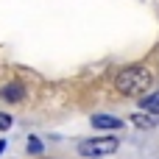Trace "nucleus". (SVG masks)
I'll list each match as a JSON object with an SVG mask.
<instances>
[{
    "mask_svg": "<svg viewBox=\"0 0 159 159\" xmlns=\"http://www.w3.org/2000/svg\"><path fill=\"white\" fill-rule=\"evenodd\" d=\"M140 103H143V109H148V112H159V92L148 95V98H140Z\"/></svg>",
    "mask_w": 159,
    "mask_h": 159,
    "instance_id": "obj_5",
    "label": "nucleus"
},
{
    "mask_svg": "<svg viewBox=\"0 0 159 159\" xmlns=\"http://www.w3.org/2000/svg\"><path fill=\"white\" fill-rule=\"evenodd\" d=\"M0 98H6L8 103H17V101L25 98V89H22L20 84H6V87L0 89Z\"/></svg>",
    "mask_w": 159,
    "mask_h": 159,
    "instance_id": "obj_3",
    "label": "nucleus"
},
{
    "mask_svg": "<svg viewBox=\"0 0 159 159\" xmlns=\"http://www.w3.org/2000/svg\"><path fill=\"white\" fill-rule=\"evenodd\" d=\"M115 151H117V140H112V137H98V140L78 143V154L81 157H109Z\"/></svg>",
    "mask_w": 159,
    "mask_h": 159,
    "instance_id": "obj_2",
    "label": "nucleus"
},
{
    "mask_svg": "<svg viewBox=\"0 0 159 159\" xmlns=\"http://www.w3.org/2000/svg\"><path fill=\"white\" fill-rule=\"evenodd\" d=\"M131 120H134V123H137L140 129H154V126H157V120H151L148 115H134Z\"/></svg>",
    "mask_w": 159,
    "mask_h": 159,
    "instance_id": "obj_6",
    "label": "nucleus"
},
{
    "mask_svg": "<svg viewBox=\"0 0 159 159\" xmlns=\"http://www.w3.org/2000/svg\"><path fill=\"white\" fill-rule=\"evenodd\" d=\"M8 126H11V117H8V115H0V131L8 129Z\"/></svg>",
    "mask_w": 159,
    "mask_h": 159,
    "instance_id": "obj_7",
    "label": "nucleus"
},
{
    "mask_svg": "<svg viewBox=\"0 0 159 159\" xmlns=\"http://www.w3.org/2000/svg\"><path fill=\"white\" fill-rule=\"evenodd\" d=\"M92 126H98V129H120L123 120H117V117H112V115H95V117H92Z\"/></svg>",
    "mask_w": 159,
    "mask_h": 159,
    "instance_id": "obj_4",
    "label": "nucleus"
},
{
    "mask_svg": "<svg viewBox=\"0 0 159 159\" xmlns=\"http://www.w3.org/2000/svg\"><path fill=\"white\" fill-rule=\"evenodd\" d=\"M3 148H6V143H0V151H3Z\"/></svg>",
    "mask_w": 159,
    "mask_h": 159,
    "instance_id": "obj_9",
    "label": "nucleus"
},
{
    "mask_svg": "<svg viewBox=\"0 0 159 159\" xmlns=\"http://www.w3.org/2000/svg\"><path fill=\"white\" fill-rule=\"evenodd\" d=\"M31 151H34V154H39V151H42V145H39V140H36V137H31Z\"/></svg>",
    "mask_w": 159,
    "mask_h": 159,
    "instance_id": "obj_8",
    "label": "nucleus"
},
{
    "mask_svg": "<svg viewBox=\"0 0 159 159\" xmlns=\"http://www.w3.org/2000/svg\"><path fill=\"white\" fill-rule=\"evenodd\" d=\"M151 81H154V75H151L145 67H126V70L117 73L115 87H117L123 95H143V92L151 87Z\"/></svg>",
    "mask_w": 159,
    "mask_h": 159,
    "instance_id": "obj_1",
    "label": "nucleus"
}]
</instances>
